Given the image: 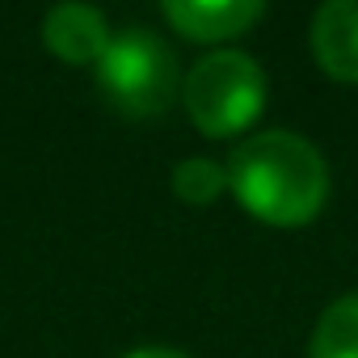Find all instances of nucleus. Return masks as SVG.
<instances>
[{
  "label": "nucleus",
  "mask_w": 358,
  "mask_h": 358,
  "mask_svg": "<svg viewBox=\"0 0 358 358\" xmlns=\"http://www.w3.org/2000/svg\"><path fill=\"white\" fill-rule=\"evenodd\" d=\"M97 85L106 101L127 118H160L182 85L173 47L148 26H122L97 64Z\"/></svg>",
  "instance_id": "nucleus-3"
},
{
  "label": "nucleus",
  "mask_w": 358,
  "mask_h": 358,
  "mask_svg": "<svg viewBox=\"0 0 358 358\" xmlns=\"http://www.w3.org/2000/svg\"><path fill=\"white\" fill-rule=\"evenodd\" d=\"M308 358H358V291L324 303L308 337Z\"/></svg>",
  "instance_id": "nucleus-7"
},
{
  "label": "nucleus",
  "mask_w": 358,
  "mask_h": 358,
  "mask_svg": "<svg viewBox=\"0 0 358 358\" xmlns=\"http://www.w3.org/2000/svg\"><path fill=\"white\" fill-rule=\"evenodd\" d=\"M164 22L190 43H232L266 17L262 0H164Z\"/></svg>",
  "instance_id": "nucleus-4"
},
{
  "label": "nucleus",
  "mask_w": 358,
  "mask_h": 358,
  "mask_svg": "<svg viewBox=\"0 0 358 358\" xmlns=\"http://www.w3.org/2000/svg\"><path fill=\"white\" fill-rule=\"evenodd\" d=\"M308 47L324 76L358 85V0H324L312 13Z\"/></svg>",
  "instance_id": "nucleus-6"
},
{
  "label": "nucleus",
  "mask_w": 358,
  "mask_h": 358,
  "mask_svg": "<svg viewBox=\"0 0 358 358\" xmlns=\"http://www.w3.org/2000/svg\"><path fill=\"white\" fill-rule=\"evenodd\" d=\"M169 186H173L177 203H186V207H211L228 190V164L215 160V156H182V160L173 164Z\"/></svg>",
  "instance_id": "nucleus-8"
},
{
  "label": "nucleus",
  "mask_w": 358,
  "mask_h": 358,
  "mask_svg": "<svg viewBox=\"0 0 358 358\" xmlns=\"http://www.w3.org/2000/svg\"><path fill=\"white\" fill-rule=\"evenodd\" d=\"M266 68L241 47H215L182 76V106L207 139L249 135L266 110Z\"/></svg>",
  "instance_id": "nucleus-2"
},
{
  "label": "nucleus",
  "mask_w": 358,
  "mask_h": 358,
  "mask_svg": "<svg viewBox=\"0 0 358 358\" xmlns=\"http://www.w3.org/2000/svg\"><path fill=\"white\" fill-rule=\"evenodd\" d=\"M38 34H43V47L55 59L72 64V68H89V64L97 68L101 55L110 51V38H114L110 17L93 5H55V9H47Z\"/></svg>",
  "instance_id": "nucleus-5"
},
{
  "label": "nucleus",
  "mask_w": 358,
  "mask_h": 358,
  "mask_svg": "<svg viewBox=\"0 0 358 358\" xmlns=\"http://www.w3.org/2000/svg\"><path fill=\"white\" fill-rule=\"evenodd\" d=\"M224 164H228V190L241 203V211L270 228L312 224L333 190L324 152L308 135L287 127L245 135Z\"/></svg>",
  "instance_id": "nucleus-1"
},
{
  "label": "nucleus",
  "mask_w": 358,
  "mask_h": 358,
  "mask_svg": "<svg viewBox=\"0 0 358 358\" xmlns=\"http://www.w3.org/2000/svg\"><path fill=\"white\" fill-rule=\"evenodd\" d=\"M122 358H190V354L173 350V345H139V350H127Z\"/></svg>",
  "instance_id": "nucleus-9"
}]
</instances>
